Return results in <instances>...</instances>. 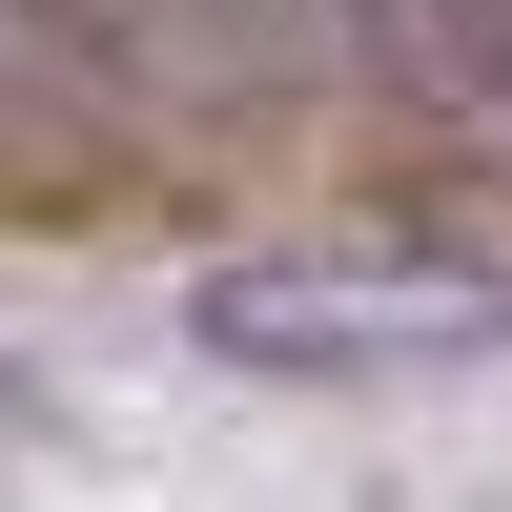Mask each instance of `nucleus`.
<instances>
[{
	"label": "nucleus",
	"instance_id": "2",
	"mask_svg": "<svg viewBox=\"0 0 512 512\" xmlns=\"http://www.w3.org/2000/svg\"><path fill=\"white\" fill-rule=\"evenodd\" d=\"M0 431H21V369H0Z\"/></svg>",
	"mask_w": 512,
	"mask_h": 512
},
{
	"label": "nucleus",
	"instance_id": "1",
	"mask_svg": "<svg viewBox=\"0 0 512 512\" xmlns=\"http://www.w3.org/2000/svg\"><path fill=\"white\" fill-rule=\"evenodd\" d=\"M185 349L246 390H410V369H492L512 287L492 267H410V246H267V267L185 287Z\"/></svg>",
	"mask_w": 512,
	"mask_h": 512
}]
</instances>
